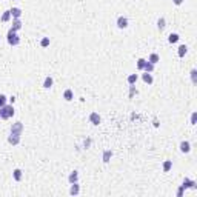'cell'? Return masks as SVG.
Listing matches in <instances>:
<instances>
[{"label":"cell","mask_w":197,"mask_h":197,"mask_svg":"<svg viewBox=\"0 0 197 197\" xmlns=\"http://www.w3.org/2000/svg\"><path fill=\"white\" fill-rule=\"evenodd\" d=\"M6 42H8L9 46H19L20 45V37H19L17 31H14V29L9 28L8 33H6Z\"/></svg>","instance_id":"2"},{"label":"cell","mask_w":197,"mask_h":197,"mask_svg":"<svg viewBox=\"0 0 197 197\" xmlns=\"http://www.w3.org/2000/svg\"><path fill=\"white\" fill-rule=\"evenodd\" d=\"M12 179H14L16 182H22V179H23V171H22L20 168H16V169L12 171Z\"/></svg>","instance_id":"11"},{"label":"cell","mask_w":197,"mask_h":197,"mask_svg":"<svg viewBox=\"0 0 197 197\" xmlns=\"http://www.w3.org/2000/svg\"><path fill=\"white\" fill-rule=\"evenodd\" d=\"M68 182L69 183H76V182H79V171H73V172H69V176H68Z\"/></svg>","instance_id":"19"},{"label":"cell","mask_w":197,"mask_h":197,"mask_svg":"<svg viewBox=\"0 0 197 197\" xmlns=\"http://www.w3.org/2000/svg\"><path fill=\"white\" fill-rule=\"evenodd\" d=\"M157 28L160 31H163V29L166 28V19H165V17H160L157 20Z\"/></svg>","instance_id":"25"},{"label":"cell","mask_w":197,"mask_h":197,"mask_svg":"<svg viewBox=\"0 0 197 197\" xmlns=\"http://www.w3.org/2000/svg\"><path fill=\"white\" fill-rule=\"evenodd\" d=\"M14 114H16V110H14L12 103H11V105L6 103L5 106L0 108V119H2V120H8V119L14 117Z\"/></svg>","instance_id":"1"},{"label":"cell","mask_w":197,"mask_h":197,"mask_svg":"<svg viewBox=\"0 0 197 197\" xmlns=\"http://www.w3.org/2000/svg\"><path fill=\"white\" fill-rule=\"evenodd\" d=\"M183 193H185V190L182 188V185L179 186V190H177V197H183Z\"/></svg>","instance_id":"32"},{"label":"cell","mask_w":197,"mask_h":197,"mask_svg":"<svg viewBox=\"0 0 197 197\" xmlns=\"http://www.w3.org/2000/svg\"><path fill=\"white\" fill-rule=\"evenodd\" d=\"M143 74H142V80L146 83V85H153V82H154V77H153V74L151 73H145V71H142Z\"/></svg>","instance_id":"12"},{"label":"cell","mask_w":197,"mask_h":197,"mask_svg":"<svg viewBox=\"0 0 197 197\" xmlns=\"http://www.w3.org/2000/svg\"><path fill=\"white\" fill-rule=\"evenodd\" d=\"M8 100H9V102H11V103H14V102H16V97H14V96H11V97H9V99H8Z\"/></svg>","instance_id":"35"},{"label":"cell","mask_w":197,"mask_h":197,"mask_svg":"<svg viewBox=\"0 0 197 197\" xmlns=\"http://www.w3.org/2000/svg\"><path fill=\"white\" fill-rule=\"evenodd\" d=\"M180 40V36L177 34V33H171L169 36H168V42L171 43V45H174V43H177Z\"/></svg>","instance_id":"21"},{"label":"cell","mask_w":197,"mask_h":197,"mask_svg":"<svg viewBox=\"0 0 197 197\" xmlns=\"http://www.w3.org/2000/svg\"><path fill=\"white\" fill-rule=\"evenodd\" d=\"M71 186H69V194L71 196H77L80 193V185H79V182H76V183H69Z\"/></svg>","instance_id":"13"},{"label":"cell","mask_w":197,"mask_h":197,"mask_svg":"<svg viewBox=\"0 0 197 197\" xmlns=\"http://www.w3.org/2000/svg\"><path fill=\"white\" fill-rule=\"evenodd\" d=\"M137 94V89H136V86L134 85H129V97H134Z\"/></svg>","instance_id":"30"},{"label":"cell","mask_w":197,"mask_h":197,"mask_svg":"<svg viewBox=\"0 0 197 197\" xmlns=\"http://www.w3.org/2000/svg\"><path fill=\"white\" fill-rule=\"evenodd\" d=\"M11 19H12V17H11V11H9V9H6V11H5V12L2 14V17H0V20H2L3 23H6V22H9Z\"/></svg>","instance_id":"23"},{"label":"cell","mask_w":197,"mask_h":197,"mask_svg":"<svg viewBox=\"0 0 197 197\" xmlns=\"http://www.w3.org/2000/svg\"><path fill=\"white\" fill-rule=\"evenodd\" d=\"M52 85H54V79H52L51 76H46L45 80H43V85H42V86H43L45 89H51V88H52Z\"/></svg>","instance_id":"14"},{"label":"cell","mask_w":197,"mask_h":197,"mask_svg":"<svg viewBox=\"0 0 197 197\" xmlns=\"http://www.w3.org/2000/svg\"><path fill=\"white\" fill-rule=\"evenodd\" d=\"M191 125H197V111L191 114Z\"/></svg>","instance_id":"31"},{"label":"cell","mask_w":197,"mask_h":197,"mask_svg":"<svg viewBox=\"0 0 197 197\" xmlns=\"http://www.w3.org/2000/svg\"><path fill=\"white\" fill-rule=\"evenodd\" d=\"M20 140H22V136H19V134H9L8 136V143L9 145H12V146H17L19 143H20Z\"/></svg>","instance_id":"7"},{"label":"cell","mask_w":197,"mask_h":197,"mask_svg":"<svg viewBox=\"0 0 197 197\" xmlns=\"http://www.w3.org/2000/svg\"><path fill=\"white\" fill-rule=\"evenodd\" d=\"M179 150H180V153L188 154V153H191V143L188 140H182L180 145H179Z\"/></svg>","instance_id":"8"},{"label":"cell","mask_w":197,"mask_h":197,"mask_svg":"<svg viewBox=\"0 0 197 197\" xmlns=\"http://www.w3.org/2000/svg\"><path fill=\"white\" fill-rule=\"evenodd\" d=\"M9 11H11V17H12V19H20L22 14H23L22 8H19V6H12Z\"/></svg>","instance_id":"9"},{"label":"cell","mask_w":197,"mask_h":197,"mask_svg":"<svg viewBox=\"0 0 197 197\" xmlns=\"http://www.w3.org/2000/svg\"><path fill=\"white\" fill-rule=\"evenodd\" d=\"M183 2H185V0H172V3H174L176 6H180V5H182Z\"/></svg>","instance_id":"33"},{"label":"cell","mask_w":197,"mask_h":197,"mask_svg":"<svg viewBox=\"0 0 197 197\" xmlns=\"http://www.w3.org/2000/svg\"><path fill=\"white\" fill-rule=\"evenodd\" d=\"M190 77H191V82H193L194 85H197V69H196V68H193V69H191Z\"/></svg>","instance_id":"28"},{"label":"cell","mask_w":197,"mask_h":197,"mask_svg":"<svg viewBox=\"0 0 197 197\" xmlns=\"http://www.w3.org/2000/svg\"><path fill=\"white\" fill-rule=\"evenodd\" d=\"M116 25H117L119 29H126L129 26V22H128V19L125 16H119L117 20H116Z\"/></svg>","instance_id":"4"},{"label":"cell","mask_w":197,"mask_h":197,"mask_svg":"<svg viewBox=\"0 0 197 197\" xmlns=\"http://www.w3.org/2000/svg\"><path fill=\"white\" fill-rule=\"evenodd\" d=\"M153 125H154L156 128H159V120H157V119H154V120H153Z\"/></svg>","instance_id":"34"},{"label":"cell","mask_w":197,"mask_h":197,"mask_svg":"<svg viewBox=\"0 0 197 197\" xmlns=\"http://www.w3.org/2000/svg\"><path fill=\"white\" fill-rule=\"evenodd\" d=\"M49 43H51L49 37H42V39H40V46H42V48H48Z\"/></svg>","instance_id":"27"},{"label":"cell","mask_w":197,"mask_h":197,"mask_svg":"<svg viewBox=\"0 0 197 197\" xmlns=\"http://www.w3.org/2000/svg\"><path fill=\"white\" fill-rule=\"evenodd\" d=\"M186 52H188V46H186V45H180V46L177 48V56H179L180 59H183V57L186 56Z\"/></svg>","instance_id":"18"},{"label":"cell","mask_w":197,"mask_h":197,"mask_svg":"<svg viewBox=\"0 0 197 197\" xmlns=\"http://www.w3.org/2000/svg\"><path fill=\"white\" fill-rule=\"evenodd\" d=\"M113 159V151L111 150H105L102 154V162L103 163H110V160Z\"/></svg>","instance_id":"15"},{"label":"cell","mask_w":197,"mask_h":197,"mask_svg":"<svg viewBox=\"0 0 197 197\" xmlns=\"http://www.w3.org/2000/svg\"><path fill=\"white\" fill-rule=\"evenodd\" d=\"M154 68H156V65H153V63H150L148 60H146V65H145V68H143V71L145 73H154Z\"/></svg>","instance_id":"26"},{"label":"cell","mask_w":197,"mask_h":197,"mask_svg":"<svg viewBox=\"0 0 197 197\" xmlns=\"http://www.w3.org/2000/svg\"><path fill=\"white\" fill-rule=\"evenodd\" d=\"M145 65H146V59H137V62H136V66H137V69L139 71H143V68H145Z\"/></svg>","instance_id":"24"},{"label":"cell","mask_w":197,"mask_h":197,"mask_svg":"<svg viewBox=\"0 0 197 197\" xmlns=\"http://www.w3.org/2000/svg\"><path fill=\"white\" fill-rule=\"evenodd\" d=\"M148 62L153 63V65H157L159 62H160V56H159L157 52H151V54L148 56Z\"/></svg>","instance_id":"17"},{"label":"cell","mask_w":197,"mask_h":197,"mask_svg":"<svg viewBox=\"0 0 197 197\" xmlns=\"http://www.w3.org/2000/svg\"><path fill=\"white\" fill-rule=\"evenodd\" d=\"M182 188L183 190H196L197 188V182L196 180H193V179H188V177H185L183 179V182H182Z\"/></svg>","instance_id":"3"},{"label":"cell","mask_w":197,"mask_h":197,"mask_svg":"<svg viewBox=\"0 0 197 197\" xmlns=\"http://www.w3.org/2000/svg\"><path fill=\"white\" fill-rule=\"evenodd\" d=\"M11 132H12V134H19V136H22V134H23V123H22V122H16V123H12V126H11Z\"/></svg>","instance_id":"6"},{"label":"cell","mask_w":197,"mask_h":197,"mask_svg":"<svg viewBox=\"0 0 197 197\" xmlns=\"http://www.w3.org/2000/svg\"><path fill=\"white\" fill-rule=\"evenodd\" d=\"M162 169H163V172H169L172 169V160H165L162 163Z\"/></svg>","instance_id":"20"},{"label":"cell","mask_w":197,"mask_h":197,"mask_svg":"<svg viewBox=\"0 0 197 197\" xmlns=\"http://www.w3.org/2000/svg\"><path fill=\"white\" fill-rule=\"evenodd\" d=\"M89 123L91 125H94V126H99L100 123H102V117H100V114L99 113H96V111H92L91 114H89Z\"/></svg>","instance_id":"5"},{"label":"cell","mask_w":197,"mask_h":197,"mask_svg":"<svg viewBox=\"0 0 197 197\" xmlns=\"http://www.w3.org/2000/svg\"><path fill=\"white\" fill-rule=\"evenodd\" d=\"M63 99H65L66 102H73V100H74V91H73L71 88L65 89V91H63Z\"/></svg>","instance_id":"10"},{"label":"cell","mask_w":197,"mask_h":197,"mask_svg":"<svg viewBox=\"0 0 197 197\" xmlns=\"http://www.w3.org/2000/svg\"><path fill=\"white\" fill-rule=\"evenodd\" d=\"M22 26H23V23H22V20H20V19H12L11 29H14V31H20V29H22Z\"/></svg>","instance_id":"16"},{"label":"cell","mask_w":197,"mask_h":197,"mask_svg":"<svg viewBox=\"0 0 197 197\" xmlns=\"http://www.w3.org/2000/svg\"><path fill=\"white\" fill-rule=\"evenodd\" d=\"M6 103H8V97H6L5 94H0V108L5 106Z\"/></svg>","instance_id":"29"},{"label":"cell","mask_w":197,"mask_h":197,"mask_svg":"<svg viewBox=\"0 0 197 197\" xmlns=\"http://www.w3.org/2000/svg\"><path fill=\"white\" fill-rule=\"evenodd\" d=\"M137 80H139V74H129V76L126 77L128 85H136V83H137Z\"/></svg>","instance_id":"22"}]
</instances>
